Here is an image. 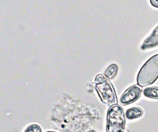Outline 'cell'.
Segmentation results:
<instances>
[{
    "mask_svg": "<svg viewBox=\"0 0 158 132\" xmlns=\"http://www.w3.org/2000/svg\"><path fill=\"white\" fill-rule=\"evenodd\" d=\"M94 88L103 104L110 107L117 104V99L114 87L104 75H96L94 80Z\"/></svg>",
    "mask_w": 158,
    "mask_h": 132,
    "instance_id": "obj_1",
    "label": "cell"
},
{
    "mask_svg": "<svg viewBox=\"0 0 158 132\" xmlns=\"http://www.w3.org/2000/svg\"><path fill=\"white\" fill-rule=\"evenodd\" d=\"M158 78V54L149 58L142 66L137 75V83L141 87L149 86Z\"/></svg>",
    "mask_w": 158,
    "mask_h": 132,
    "instance_id": "obj_2",
    "label": "cell"
},
{
    "mask_svg": "<svg viewBox=\"0 0 158 132\" xmlns=\"http://www.w3.org/2000/svg\"><path fill=\"white\" fill-rule=\"evenodd\" d=\"M125 125V117L122 107L118 104L110 106L107 113L106 131L124 132Z\"/></svg>",
    "mask_w": 158,
    "mask_h": 132,
    "instance_id": "obj_3",
    "label": "cell"
},
{
    "mask_svg": "<svg viewBox=\"0 0 158 132\" xmlns=\"http://www.w3.org/2000/svg\"><path fill=\"white\" fill-rule=\"evenodd\" d=\"M142 93L141 86L135 85L129 87L121 96L119 102L122 105H128L136 101Z\"/></svg>",
    "mask_w": 158,
    "mask_h": 132,
    "instance_id": "obj_4",
    "label": "cell"
},
{
    "mask_svg": "<svg viewBox=\"0 0 158 132\" xmlns=\"http://www.w3.org/2000/svg\"><path fill=\"white\" fill-rule=\"evenodd\" d=\"M158 46V26L153 30L151 34L144 41L141 46L143 50L150 49Z\"/></svg>",
    "mask_w": 158,
    "mask_h": 132,
    "instance_id": "obj_5",
    "label": "cell"
},
{
    "mask_svg": "<svg viewBox=\"0 0 158 132\" xmlns=\"http://www.w3.org/2000/svg\"><path fill=\"white\" fill-rule=\"evenodd\" d=\"M143 115V110L139 107H133L127 110L125 117L129 120H133L141 117Z\"/></svg>",
    "mask_w": 158,
    "mask_h": 132,
    "instance_id": "obj_6",
    "label": "cell"
},
{
    "mask_svg": "<svg viewBox=\"0 0 158 132\" xmlns=\"http://www.w3.org/2000/svg\"><path fill=\"white\" fill-rule=\"evenodd\" d=\"M143 94L148 98L158 99V87H147L144 89Z\"/></svg>",
    "mask_w": 158,
    "mask_h": 132,
    "instance_id": "obj_7",
    "label": "cell"
},
{
    "mask_svg": "<svg viewBox=\"0 0 158 132\" xmlns=\"http://www.w3.org/2000/svg\"><path fill=\"white\" fill-rule=\"evenodd\" d=\"M118 71V66L115 64H110L104 72V76L108 79H112L115 77Z\"/></svg>",
    "mask_w": 158,
    "mask_h": 132,
    "instance_id": "obj_8",
    "label": "cell"
},
{
    "mask_svg": "<svg viewBox=\"0 0 158 132\" xmlns=\"http://www.w3.org/2000/svg\"><path fill=\"white\" fill-rule=\"evenodd\" d=\"M24 132H42V130L38 125L32 124L28 126Z\"/></svg>",
    "mask_w": 158,
    "mask_h": 132,
    "instance_id": "obj_9",
    "label": "cell"
},
{
    "mask_svg": "<svg viewBox=\"0 0 158 132\" xmlns=\"http://www.w3.org/2000/svg\"><path fill=\"white\" fill-rule=\"evenodd\" d=\"M151 4L156 8H158V0H149Z\"/></svg>",
    "mask_w": 158,
    "mask_h": 132,
    "instance_id": "obj_10",
    "label": "cell"
},
{
    "mask_svg": "<svg viewBox=\"0 0 158 132\" xmlns=\"http://www.w3.org/2000/svg\"><path fill=\"white\" fill-rule=\"evenodd\" d=\"M89 132H96V131H94V130H91V131H89Z\"/></svg>",
    "mask_w": 158,
    "mask_h": 132,
    "instance_id": "obj_11",
    "label": "cell"
},
{
    "mask_svg": "<svg viewBox=\"0 0 158 132\" xmlns=\"http://www.w3.org/2000/svg\"><path fill=\"white\" fill-rule=\"evenodd\" d=\"M46 132H55V131H46Z\"/></svg>",
    "mask_w": 158,
    "mask_h": 132,
    "instance_id": "obj_12",
    "label": "cell"
}]
</instances>
